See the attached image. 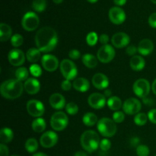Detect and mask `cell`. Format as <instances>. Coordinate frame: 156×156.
I'll use <instances>...</instances> for the list:
<instances>
[{
  "mask_svg": "<svg viewBox=\"0 0 156 156\" xmlns=\"http://www.w3.org/2000/svg\"><path fill=\"white\" fill-rule=\"evenodd\" d=\"M32 8L37 12H44L47 8V2L46 0H34Z\"/></svg>",
  "mask_w": 156,
  "mask_h": 156,
  "instance_id": "33",
  "label": "cell"
},
{
  "mask_svg": "<svg viewBox=\"0 0 156 156\" xmlns=\"http://www.w3.org/2000/svg\"><path fill=\"white\" fill-rule=\"evenodd\" d=\"M24 88L29 94H36L41 89V84L36 78H29L24 82Z\"/></svg>",
  "mask_w": 156,
  "mask_h": 156,
  "instance_id": "19",
  "label": "cell"
},
{
  "mask_svg": "<svg viewBox=\"0 0 156 156\" xmlns=\"http://www.w3.org/2000/svg\"><path fill=\"white\" fill-rule=\"evenodd\" d=\"M138 53L142 56L151 54L154 50V44L150 39H143L138 44Z\"/></svg>",
  "mask_w": 156,
  "mask_h": 156,
  "instance_id": "21",
  "label": "cell"
},
{
  "mask_svg": "<svg viewBox=\"0 0 156 156\" xmlns=\"http://www.w3.org/2000/svg\"><path fill=\"white\" fill-rule=\"evenodd\" d=\"M88 103L91 108L95 110H100L103 108L107 104L106 98L105 94H101V93H92L88 97Z\"/></svg>",
  "mask_w": 156,
  "mask_h": 156,
  "instance_id": "15",
  "label": "cell"
},
{
  "mask_svg": "<svg viewBox=\"0 0 156 156\" xmlns=\"http://www.w3.org/2000/svg\"><path fill=\"white\" fill-rule=\"evenodd\" d=\"M14 137V133L12 129L10 128L4 127L0 130V141L2 143H9L12 141Z\"/></svg>",
  "mask_w": 156,
  "mask_h": 156,
  "instance_id": "27",
  "label": "cell"
},
{
  "mask_svg": "<svg viewBox=\"0 0 156 156\" xmlns=\"http://www.w3.org/2000/svg\"><path fill=\"white\" fill-rule=\"evenodd\" d=\"M49 103L50 106L55 110H62L66 108V99L63 95L59 93H54L51 94L49 98Z\"/></svg>",
  "mask_w": 156,
  "mask_h": 156,
  "instance_id": "18",
  "label": "cell"
},
{
  "mask_svg": "<svg viewBox=\"0 0 156 156\" xmlns=\"http://www.w3.org/2000/svg\"><path fill=\"white\" fill-rule=\"evenodd\" d=\"M152 91H153L154 94L156 95V79L153 81V82H152Z\"/></svg>",
  "mask_w": 156,
  "mask_h": 156,
  "instance_id": "52",
  "label": "cell"
},
{
  "mask_svg": "<svg viewBox=\"0 0 156 156\" xmlns=\"http://www.w3.org/2000/svg\"><path fill=\"white\" fill-rule=\"evenodd\" d=\"M26 55L19 49H12L8 54V59L11 65L13 66H21L24 63Z\"/></svg>",
  "mask_w": 156,
  "mask_h": 156,
  "instance_id": "12",
  "label": "cell"
},
{
  "mask_svg": "<svg viewBox=\"0 0 156 156\" xmlns=\"http://www.w3.org/2000/svg\"><path fill=\"white\" fill-rule=\"evenodd\" d=\"M148 120V114H145V113H139V114H136L134 117V123L137 125V126H144L146 123H147Z\"/></svg>",
  "mask_w": 156,
  "mask_h": 156,
  "instance_id": "34",
  "label": "cell"
},
{
  "mask_svg": "<svg viewBox=\"0 0 156 156\" xmlns=\"http://www.w3.org/2000/svg\"><path fill=\"white\" fill-rule=\"evenodd\" d=\"M97 128L98 132L106 138L114 136L117 129L115 122L108 117H103L99 120L97 123Z\"/></svg>",
  "mask_w": 156,
  "mask_h": 156,
  "instance_id": "4",
  "label": "cell"
},
{
  "mask_svg": "<svg viewBox=\"0 0 156 156\" xmlns=\"http://www.w3.org/2000/svg\"><path fill=\"white\" fill-rule=\"evenodd\" d=\"M125 120V114L122 111H115L113 114V120L116 123H120L124 121Z\"/></svg>",
  "mask_w": 156,
  "mask_h": 156,
  "instance_id": "40",
  "label": "cell"
},
{
  "mask_svg": "<svg viewBox=\"0 0 156 156\" xmlns=\"http://www.w3.org/2000/svg\"><path fill=\"white\" fill-rule=\"evenodd\" d=\"M148 118L151 123L156 124V109H152L149 111Z\"/></svg>",
  "mask_w": 156,
  "mask_h": 156,
  "instance_id": "45",
  "label": "cell"
},
{
  "mask_svg": "<svg viewBox=\"0 0 156 156\" xmlns=\"http://www.w3.org/2000/svg\"><path fill=\"white\" fill-rule=\"evenodd\" d=\"M68 123V116L62 111L54 113L50 119V126L55 131L63 130L67 127Z\"/></svg>",
  "mask_w": 156,
  "mask_h": 156,
  "instance_id": "6",
  "label": "cell"
},
{
  "mask_svg": "<svg viewBox=\"0 0 156 156\" xmlns=\"http://www.w3.org/2000/svg\"><path fill=\"white\" fill-rule=\"evenodd\" d=\"M126 0H114V3L116 5L123 6L126 4Z\"/></svg>",
  "mask_w": 156,
  "mask_h": 156,
  "instance_id": "49",
  "label": "cell"
},
{
  "mask_svg": "<svg viewBox=\"0 0 156 156\" xmlns=\"http://www.w3.org/2000/svg\"><path fill=\"white\" fill-rule=\"evenodd\" d=\"M9 148L4 143H1L0 144V156H9Z\"/></svg>",
  "mask_w": 156,
  "mask_h": 156,
  "instance_id": "46",
  "label": "cell"
},
{
  "mask_svg": "<svg viewBox=\"0 0 156 156\" xmlns=\"http://www.w3.org/2000/svg\"><path fill=\"white\" fill-rule=\"evenodd\" d=\"M115 57V50L110 44L102 45L97 53V58L102 63H108Z\"/></svg>",
  "mask_w": 156,
  "mask_h": 156,
  "instance_id": "8",
  "label": "cell"
},
{
  "mask_svg": "<svg viewBox=\"0 0 156 156\" xmlns=\"http://www.w3.org/2000/svg\"><path fill=\"white\" fill-rule=\"evenodd\" d=\"M29 72L35 78H38L42 75V69L37 64H33L30 66Z\"/></svg>",
  "mask_w": 156,
  "mask_h": 156,
  "instance_id": "38",
  "label": "cell"
},
{
  "mask_svg": "<svg viewBox=\"0 0 156 156\" xmlns=\"http://www.w3.org/2000/svg\"><path fill=\"white\" fill-rule=\"evenodd\" d=\"M11 44L14 47H19L24 43V38L19 34H15L12 35L11 37Z\"/></svg>",
  "mask_w": 156,
  "mask_h": 156,
  "instance_id": "35",
  "label": "cell"
},
{
  "mask_svg": "<svg viewBox=\"0 0 156 156\" xmlns=\"http://www.w3.org/2000/svg\"><path fill=\"white\" fill-rule=\"evenodd\" d=\"M75 90L79 92H86L90 88V82L87 79L83 77H78L74 79L73 84Z\"/></svg>",
  "mask_w": 156,
  "mask_h": 156,
  "instance_id": "22",
  "label": "cell"
},
{
  "mask_svg": "<svg viewBox=\"0 0 156 156\" xmlns=\"http://www.w3.org/2000/svg\"><path fill=\"white\" fill-rule=\"evenodd\" d=\"M108 17L109 19L113 24H123L126 20V14L125 12L120 7H112L108 12Z\"/></svg>",
  "mask_w": 156,
  "mask_h": 156,
  "instance_id": "14",
  "label": "cell"
},
{
  "mask_svg": "<svg viewBox=\"0 0 156 156\" xmlns=\"http://www.w3.org/2000/svg\"><path fill=\"white\" fill-rule=\"evenodd\" d=\"M29 73L25 67H18L15 71V78L20 82H25L29 79Z\"/></svg>",
  "mask_w": 156,
  "mask_h": 156,
  "instance_id": "31",
  "label": "cell"
},
{
  "mask_svg": "<svg viewBox=\"0 0 156 156\" xmlns=\"http://www.w3.org/2000/svg\"><path fill=\"white\" fill-rule=\"evenodd\" d=\"M32 156H48L47 154L44 153V152H37V153H34Z\"/></svg>",
  "mask_w": 156,
  "mask_h": 156,
  "instance_id": "54",
  "label": "cell"
},
{
  "mask_svg": "<svg viewBox=\"0 0 156 156\" xmlns=\"http://www.w3.org/2000/svg\"><path fill=\"white\" fill-rule=\"evenodd\" d=\"M105 97L111 98V91H110V90H106V91H105Z\"/></svg>",
  "mask_w": 156,
  "mask_h": 156,
  "instance_id": "53",
  "label": "cell"
},
{
  "mask_svg": "<svg viewBox=\"0 0 156 156\" xmlns=\"http://www.w3.org/2000/svg\"><path fill=\"white\" fill-rule=\"evenodd\" d=\"M87 1L89 2L90 3H95V2H97L98 0H87Z\"/></svg>",
  "mask_w": 156,
  "mask_h": 156,
  "instance_id": "56",
  "label": "cell"
},
{
  "mask_svg": "<svg viewBox=\"0 0 156 156\" xmlns=\"http://www.w3.org/2000/svg\"><path fill=\"white\" fill-rule=\"evenodd\" d=\"M24 147L29 153H34L38 149V142L34 138H29L26 140Z\"/></svg>",
  "mask_w": 156,
  "mask_h": 156,
  "instance_id": "32",
  "label": "cell"
},
{
  "mask_svg": "<svg viewBox=\"0 0 156 156\" xmlns=\"http://www.w3.org/2000/svg\"><path fill=\"white\" fill-rule=\"evenodd\" d=\"M12 34V29L9 24L1 23L0 24V41L2 42L7 41L11 39Z\"/></svg>",
  "mask_w": 156,
  "mask_h": 156,
  "instance_id": "24",
  "label": "cell"
},
{
  "mask_svg": "<svg viewBox=\"0 0 156 156\" xmlns=\"http://www.w3.org/2000/svg\"><path fill=\"white\" fill-rule=\"evenodd\" d=\"M41 58V51L37 48L32 47L30 48L26 53V59L32 63H36Z\"/></svg>",
  "mask_w": 156,
  "mask_h": 156,
  "instance_id": "25",
  "label": "cell"
},
{
  "mask_svg": "<svg viewBox=\"0 0 156 156\" xmlns=\"http://www.w3.org/2000/svg\"><path fill=\"white\" fill-rule=\"evenodd\" d=\"M149 24L153 28H156V12L152 13L149 18Z\"/></svg>",
  "mask_w": 156,
  "mask_h": 156,
  "instance_id": "47",
  "label": "cell"
},
{
  "mask_svg": "<svg viewBox=\"0 0 156 156\" xmlns=\"http://www.w3.org/2000/svg\"><path fill=\"white\" fill-rule=\"evenodd\" d=\"M34 41L37 48L41 52L48 53L53 51L57 46L58 34L52 27H41L37 31Z\"/></svg>",
  "mask_w": 156,
  "mask_h": 156,
  "instance_id": "1",
  "label": "cell"
},
{
  "mask_svg": "<svg viewBox=\"0 0 156 156\" xmlns=\"http://www.w3.org/2000/svg\"><path fill=\"white\" fill-rule=\"evenodd\" d=\"M100 149H101L104 152H107V151L109 150L111 147V143L109 140L108 139H103L102 140H101L100 142V146H99Z\"/></svg>",
  "mask_w": 156,
  "mask_h": 156,
  "instance_id": "41",
  "label": "cell"
},
{
  "mask_svg": "<svg viewBox=\"0 0 156 156\" xmlns=\"http://www.w3.org/2000/svg\"><path fill=\"white\" fill-rule=\"evenodd\" d=\"M149 147L146 145H139L136 147V154L138 156H149Z\"/></svg>",
  "mask_w": 156,
  "mask_h": 156,
  "instance_id": "39",
  "label": "cell"
},
{
  "mask_svg": "<svg viewBox=\"0 0 156 156\" xmlns=\"http://www.w3.org/2000/svg\"><path fill=\"white\" fill-rule=\"evenodd\" d=\"M151 86L149 81L145 79H137L133 85V91L137 97L144 98L149 95Z\"/></svg>",
  "mask_w": 156,
  "mask_h": 156,
  "instance_id": "9",
  "label": "cell"
},
{
  "mask_svg": "<svg viewBox=\"0 0 156 156\" xmlns=\"http://www.w3.org/2000/svg\"><path fill=\"white\" fill-rule=\"evenodd\" d=\"M98 41H99V37L96 32H90V33H88V35L86 36L87 44H88V45L91 46V47L96 45V44L98 43Z\"/></svg>",
  "mask_w": 156,
  "mask_h": 156,
  "instance_id": "36",
  "label": "cell"
},
{
  "mask_svg": "<svg viewBox=\"0 0 156 156\" xmlns=\"http://www.w3.org/2000/svg\"><path fill=\"white\" fill-rule=\"evenodd\" d=\"M151 2H153L154 4H156V0H150Z\"/></svg>",
  "mask_w": 156,
  "mask_h": 156,
  "instance_id": "57",
  "label": "cell"
},
{
  "mask_svg": "<svg viewBox=\"0 0 156 156\" xmlns=\"http://www.w3.org/2000/svg\"><path fill=\"white\" fill-rule=\"evenodd\" d=\"M155 156H156V155H155Z\"/></svg>",
  "mask_w": 156,
  "mask_h": 156,
  "instance_id": "59",
  "label": "cell"
},
{
  "mask_svg": "<svg viewBox=\"0 0 156 156\" xmlns=\"http://www.w3.org/2000/svg\"><path fill=\"white\" fill-rule=\"evenodd\" d=\"M41 64L46 71L54 72L59 66L57 58L51 54H45L41 58Z\"/></svg>",
  "mask_w": 156,
  "mask_h": 156,
  "instance_id": "16",
  "label": "cell"
},
{
  "mask_svg": "<svg viewBox=\"0 0 156 156\" xmlns=\"http://www.w3.org/2000/svg\"><path fill=\"white\" fill-rule=\"evenodd\" d=\"M130 38L127 34L124 32H118L114 34L111 38V43L115 48L121 49L127 47L129 44Z\"/></svg>",
  "mask_w": 156,
  "mask_h": 156,
  "instance_id": "17",
  "label": "cell"
},
{
  "mask_svg": "<svg viewBox=\"0 0 156 156\" xmlns=\"http://www.w3.org/2000/svg\"><path fill=\"white\" fill-rule=\"evenodd\" d=\"M53 2L54 3H56V4H60V3H62L63 2V0H53Z\"/></svg>",
  "mask_w": 156,
  "mask_h": 156,
  "instance_id": "55",
  "label": "cell"
},
{
  "mask_svg": "<svg viewBox=\"0 0 156 156\" xmlns=\"http://www.w3.org/2000/svg\"><path fill=\"white\" fill-rule=\"evenodd\" d=\"M69 56L72 60H77L80 58L81 53L79 50H76V49H73L69 52Z\"/></svg>",
  "mask_w": 156,
  "mask_h": 156,
  "instance_id": "42",
  "label": "cell"
},
{
  "mask_svg": "<svg viewBox=\"0 0 156 156\" xmlns=\"http://www.w3.org/2000/svg\"><path fill=\"white\" fill-rule=\"evenodd\" d=\"M129 65H130L131 69L134 71H141L145 68L146 61L141 56L136 55L131 58L129 61Z\"/></svg>",
  "mask_w": 156,
  "mask_h": 156,
  "instance_id": "23",
  "label": "cell"
},
{
  "mask_svg": "<svg viewBox=\"0 0 156 156\" xmlns=\"http://www.w3.org/2000/svg\"><path fill=\"white\" fill-rule=\"evenodd\" d=\"M100 142L98 134L94 130H86L81 136V146L88 152H93L97 150L100 146Z\"/></svg>",
  "mask_w": 156,
  "mask_h": 156,
  "instance_id": "3",
  "label": "cell"
},
{
  "mask_svg": "<svg viewBox=\"0 0 156 156\" xmlns=\"http://www.w3.org/2000/svg\"><path fill=\"white\" fill-rule=\"evenodd\" d=\"M82 122H83V123L85 126H93L96 123H98V119L97 115L91 112H88L84 114L83 117H82Z\"/></svg>",
  "mask_w": 156,
  "mask_h": 156,
  "instance_id": "30",
  "label": "cell"
},
{
  "mask_svg": "<svg viewBox=\"0 0 156 156\" xmlns=\"http://www.w3.org/2000/svg\"><path fill=\"white\" fill-rule=\"evenodd\" d=\"M99 41L101 44L103 45H106V44H108V43L109 42V37H108V34H102L101 35H100L99 37Z\"/></svg>",
  "mask_w": 156,
  "mask_h": 156,
  "instance_id": "48",
  "label": "cell"
},
{
  "mask_svg": "<svg viewBox=\"0 0 156 156\" xmlns=\"http://www.w3.org/2000/svg\"><path fill=\"white\" fill-rule=\"evenodd\" d=\"M11 156H20V155H11Z\"/></svg>",
  "mask_w": 156,
  "mask_h": 156,
  "instance_id": "58",
  "label": "cell"
},
{
  "mask_svg": "<svg viewBox=\"0 0 156 156\" xmlns=\"http://www.w3.org/2000/svg\"><path fill=\"white\" fill-rule=\"evenodd\" d=\"M59 69L62 76L66 80H73L76 79L78 75V69L73 61L68 59H62L59 64Z\"/></svg>",
  "mask_w": 156,
  "mask_h": 156,
  "instance_id": "5",
  "label": "cell"
},
{
  "mask_svg": "<svg viewBox=\"0 0 156 156\" xmlns=\"http://www.w3.org/2000/svg\"><path fill=\"white\" fill-rule=\"evenodd\" d=\"M92 85L99 90H104L109 85V79L103 73H96L92 78Z\"/></svg>",
  "mask_w": 156,
  "mask_h": 156,
  "instance_id": "20",
  "label": "cell"
},
{
  "mask_svg": "<svg viewBox=\"0 0 156 156\" xmlns=\"http://www.w3.org/2000/svg\"><path fill=\"white\" fill-rule=\"evenodd\" d=\"M40 24L39 17L33 12H28L23 16L21 20L22 27L27 31H34Z\"/></svg>",
  "mask_w": 156,
  "mask_h": 156,
  "instance_id": "7",
  "label": "cell"
},
{
  "mask_svg": "<svg viewBox=\"0 0 156 156\" xmlns=\"http://www.w3.org/2000/svg\"><path fill=\"white\" fill-rule=\"evenodd\" d=\"M123 104L121 99L117 96H111L107 101V105H108V108L114 111H119L123 107Z\"/></svg>",
  "mask_w": 156,
  "mask_h": 156,
  "instance_id": "28",
  "label": "cell"
},
{
  "mask_svg": "<svg viewBox=\"0 0 156 156\" xmlns=\"http://www.w3.org/2000/svg\"><path fill=\"white\" fill-rule=\"evenodd\" d=\"M59 137L58 135L53 131H47L44 133L40 138V143L42 147L46 149H50L56 146Z\"/></svg>",
  "mask_w": 156,
  "mask_h": 156,
  "instance_id": "13",
  "label": "cell"
},
{
  "mask_svg": "<svg viewBox=\"0 0 156 156\" xmlns=\"http://www.w3.org/2000/svg\"><path fill=\"white\" fill-rule=\"evenodd\" d=\"M27 113L31 117H41L44 115L45 112V108L44 104L38 100L32 99L27 101Z\"/></svg>",
  "mask_w": 156,
  "mask_h": 156,
  "instance_id": "10",
  "label": "cell"
},
{
  "mask_svg": "<svg viewBox=\"0 0 156 156\" xmlns=\"http://www.w3.org/2000/svg\"><path fill=\"white\" fill-rule=\"evenodd\" d=\"M31 127L34 132L41 133L45 130L46 127H47V123H46L44 119L41 118V117H37L33 120L31 123Z\"/></svg>",
  "mask_w": 156,
  "mask_h": 156,
  "instance_id": "29",
  "label": "cell"
},
{
  "mask_svg": "<svg viewBox=\"0 0 156 156\" xmlns=\"http://www.w3.org/2000/svg\"><path fill=\"white\" fill-rule=\"evenodd\" d=\"M98 58L91 53H86L82 56V62L88 69H94L98 65Z\"/></svg>",
  "mask_w": 156,
  "mask_h": 156,
  "instance_id": "26",
  "label": "cell"
},
{
  "mask_svg": "<svg viewBox=\"0 0 156 156\" xmlns=\"http://www.w3.org/2000/svg\"><path fill=\"white\" fill-rule=\"evenodd\" d=\"M24 84L18 79H9L2 83L0 93L4 98L14 100L21 97L24 91Z\"/></svg>",
  "mask_w": 156,
  "mask_h": 156,
  "instance_id": "2",
  "label": "cell"
},
{
  "mask_svg": "<svg viewBox=\"0 0 156 156\" xmlns=\"http://www.w3.org/2000/svg\"><path fill=\"white\" fill-rule=\"evenodd\" d=\"M126 53L129 56H136L135 54H136V53H138V48L135 46H129V47H126Z\"/></svg>",
  "mask_w": 156,
  "mask_h": 156,
  "instance_id": "44",
  "label": "cell"
},
{
  "mask_svg": "<svg viewBox=\"0 0 156 156\" xmlns=\"http://www.w3.org/2000/svg\"><path fill=\"white\" fill-rule=\"evenodd\" d=\"M139 143V139L138 138H134V139H132L131 140V145H132L133 146H138Z\"/></svg>",
  "mask_w": 156,
  "mask_h": 156,
  "instance_id": "50",
  "label": "cell"
},
{
  "mask_svg": "<svg viewBox=\"0 0 156 156\" xmlns=\"http://www.w3.org/2000/svg\"><path fill=\"white\" fill-rule=\"evenodd\" d=\"M142 108V104L140 101L135 98H128L123 102V110L125 114L128 115H134L140 113Z\"/></svg>",
  "mask_w": 156,
  "mask_h": 156,
  "instance_id": "11",
  "label": "cell"
},
{
  "mask_svg": "<svg viewBox=\"0 0 156 156\" xmlns=\"http://www.w3.org/2000/svg\"><path fill=\"white\" fill-rule=\"evenodd\" d=\"M72 87H73V84L71 83V82H70L69 80L65 79V80L62 81V83H61V88L65 91H70Z\"/></svg>",
  "mask_w": 156,
  "mask_h": 156,
  "instance_id": "43",
  "label": "cell"
},
{
  "mask_svg": "<svg viewBox=\"0 0 156 156\" xmlns=\"http://www.w3.org/2000/svg\"><path fill=\"white\" fill-rule=\"evenodd\" d=\"M66 111L69 115H76L79 112V106L74 102H69L66 105Z\"/></svg>",
  "mask_w": 156,
  "mask_h": 156,
  "instance_id": "37",
  "label": "cell"
},
{
  "mask_svg": "<svg viewBox=\"0 0 156 156\" xmlns=\"http://www.w3.org/2000/svg\"><path fill=\"white\" fill-rule=\"evenodd\" d=\"M74 156H88V155H87V154L85 153V152H83V151H78V152H76V153H75Z\"/></svg>",
  "mask_w": 156,
  "mask_h": 156,
  "instance_id": "51",
  "label": "cell"
}]
</instances>
